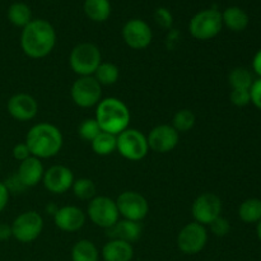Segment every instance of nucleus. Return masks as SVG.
<instances>
[{"instance_id":"14","label":"nucleus","mask_w":261,"mask_h":261,"mask_svg":"<svg viewBox=\"0 0 261 261\" xmlns=\"http://www.w3.org/2000/svg\"><path fill=\"white\" fill-rule=\"evenodd\" d=\"M180 134L173 129L172 125L162 124L153 127L147 137L148 147L155 153H168L177 145Z\"/></svg>"},{"instance_id":"11","label":"nucleus","mask_w":261,"mask_h":261,"mask_svg":"<svg viewBox=\"0 0 261 261\" xmlns=\"http://www.w3.org/2000/svg\"><path fill=\"white\" fill-rule=\"evenodd\" d=\"M116 205L120 216L134 222L143 221L149 212L147 199L137 191H124L120 194L116 199Z\"/></svg>"},{"instance_id":"16","label":"nucleus","mask_w":261,"mask_h":261,"mask_svg":"<svg viewBox=\"0 0 261 261\" xmlns=\"http://www.w3.org/2000/svg\"><path fill=\"white\" fill-rule=\"evenodd\" d=\"M8 112L18 121H30L35 119L38 112V103L28 93H17L8 101Z\"/></svg>"},{"instance_id":"9","label":"nucleus","mask_w":261,"mask_h":261,"mask_svg":"<svg viewBox=\"0 0 261 261\" xmlns=\"http://www.w3.org/2000/svg\"><path fill=\"white\" fill-rule=\"evenodd\" d=\"M43 228V219L37 212L28 211L19 214L12 223V234L17 241L30 244L38 239Z\"/></svg>"},{"instance_id":"30","label":"nucleus","mask_w":261,"mask_h":261,"mask_svg":"<svg viewBox=\"0 0 261 261\" xmlns=\"http://www.w3.org/2000/svg\"><path fill=\"white\" fill-rule=\"evenodd\" d=\"M71 189H73L74 195L81 200H92L96 196V185L89 178L82 177L78 180H74Z\"/></svg>"},{"instance_id":"41","label":"nucleus","mask_w":261,"mask_h":261,"mask_svg":"<svg viewBox=\"0 0 261 261\" xmlns=\"http://www.w3.org/2000/svg\"><path fill=\"white\" fill-rule=\"evenodd\" d=\"M256 234L259 237V240L261 241V219L257 222V226H256Z\"/></svg>"},{"instance_id":"6","label":"nucleus","mask_w":261,"mask_h":261,"mask_svg":"<svg viewBox=\"0 0 261 261\" xmlns=\"http://www.w3.org/2000/svg\"><path fill=\"white\" fill-rule=\"evenodd\" d=\"M120 154L129 161H140L148 154L147 137L137 129L127 127L117 135V148Z\"/></svg>"},{"instance_id":"35","label":"nucleus","mask_w":261,"mask_h":261,"mask_svg":"<svg viewBox=\"0 0 261 261\" xmlns=\"http://www.w3.org/2000/svg\"><path fill=\"white\" fill-rule=\"evenodd\" d=\"M250 97H251V103L261 111V78L252 83L250 88Z\"/></svg>"},{"instance_id":"25","label":"nucleus","mask_w":261,"mask_h":261,"mask_svg":"<svg viewBox=\"0 0 261 261\" xmlns=\"http://www.w3.org/2000/svg\"><path fill=\"white\" fill-rule=\"evenodd\" d=\"M92 149L98 155H109L114 153L117 148V137L101 132L91 142Z\"/></svg>"},{"instance_id":"17","label":"nucleus","mask_w":261,"mask_h":261,"mask_svg":"<svg viewBox=\"0 0 261 261\" xmlns=\"http://www.w3.org/2000/svg\"><path fill=\"white\" fill-rule=\"evenodd\" d=\"M54 222H55V226L61 231L76 232L86 223V214L78 206H61L54 216Z\"/></svg>"},{"instance_id":"39","label":"nucleus","mask_w":261,"mask_h":261,"mask_svg":"<svg viewBox=\"0 0 261 261\" xmlns=\"http://www.w3.org/2000/svg\"><path fill=\"white\" fill-rule=\"evenodd\" d=\"M252 69L261 78V48L255 54L254 59H252Z\"/></svg>"},{"instance_id":"22","label":"nucleus","mask_w":261,"mask_h":261,"mask_svg":"<svg viewBox=\"0 0 261 261\" xmlns=\"http://www.w3.org/2000/svg\"><path fill=\"white\" fill-rule=\"evenodd\" d=\"M83 10L89 19L102 23L109 19L112 9L110 0H84Z\"/></svg>"},{"instance_id":"38","label":"nucleus","mask_w":261,"mask_h":261,"mask_svg":"<svg viewBox=\"0 0 261 261\" xmlns=\"http://www.w3.org/2000/svg\"><path fill=\"white\" fill-rule=\"evenodd\" d=\"M10 237H13L12 226L5 223H0V241H7Z\"/></svg>"},{"instance_id":"26","label":"nucleus","mask_w":261,"mask_h":261,"mask_svg":"<svg viewBox=\"0 0 261 261\" xmlns=\"http://www.w3.org/2000/svg\"><path fill=\"white\" fill-rule=\"evenodd\" d=\"M239 216L245 223H257L261 219V199L245 200L239 208Z\"/></svg>"},{"instance_id":"33","label":"nucleus","mask_w":261,"mask_h":261,"mask_svg":"<svg viewBox=\"0 0 261 261\" xmlns=\"http://www.w3.org/2000/svg\"><path fill=\"white\" fill-rule=\"evenodd\" d=\"M154 20L160 27L165 30H171L173 24L172 13L167 8H157L154 12Z\"/></svg>"},{"instance_id":"31","label":"nucleus","mask_w":261,"mask_h":261,"mask_svg":"<svg viewBox=\"0 0 261 261\" xmlns=\"http://www.w3.org/2000/svg\"><path fill=\"white\" fill-rule=\"evenodd\" d=\"M101 127H99L98 122L96 119H86L81 122L78 127V134L82 139L87 140V142H92L97 135L101 133Z\"/></svg>"},{"instance_id":"21","label":"nucleus","mask_w":261,"mask_h":261,"mask_svg":"<svg viewBox=\"0 0 261 261\" xmlns=\"http://www.w3.org/2000/svg\"><path fill=\"white\" fill-rule=\"evenodd\" d=\"M222 22L232 32H242L249 25V15L242 8L228 7L222 13Z\"/></svg>"},{"instance_id":"7","label":"nucleus","mask_w":261,"mask_h":261,"mask_svg":"<svg viewBox=\"0 0 261 261\" xmlns=\"http://www.w3.org/2000/svg\"><path fill=\"white\" fill-rule=\"evenodd\" d=\"M87 214L96 226L105 229H109L110 227L114 226L120 218L116 201L107 196H94L89 201Z\"/></svg>"},{"instance_id":"8","label":"nucleus","mask_w":261,"mask_h":261,"mask_svg":"<svg viewBox=\"0 0 261 261\" xmlns=\"http://www.w3.org/2000/svg\"><path fill=\"white\" fill-rule=\"evenodd\" d=\"M70 94L76 106L88 109L99 103L102 98V86L93 75L79 76L71 86Z\"/></svg>"},{"instance_id":"28","label":"nucleus","mask_w":261,"mask_h":261,"mask_svg":"<svg viewBox=\"0 0 261 261\" xmlns=\"http://www.w3.org/2000/svg\"><path fill=\"white\" fill-rule=\"evenodd\" d=\"M229 86L232 89H250L254 83V76L246 68H234L228 75Z\"/></svg>"},{"instance_id":"4","label":"nucleus","mask_w":261,"mask_h":261,"mask_svg":"<svg viewBox=\"0 0 261 261\" xmlns=\"http://www.w3.org/2000/svg\"><path fill=\"white\" fill-rule=\"evenodd\" d=\"M102 63L101 51L94 43L83 42L76 45L69 55V65L79 76L93 75Z\"/></svg>"},{"instance_id":"3","label":"nucleus","mask_w":261,"mask_h":261,"mask_svg":"<svg viewBox=\"0 0 261 261\" xmlns=\"http://www.w3.org/2000/svg\"><path fill=\"white\" fill-rule=\"evenodd\" d=\"M130 111L126 105L119 98L110 97L99 101L96 110V121L102 132L119 135L129 127Z\"/></svg>"},{"instance_id":"34","label":"nucleus","mask_w":261,"mask_h":261,"mask_svg":"<svg viewBox=\"0 0 261 261\" xmlns=\"http://www.w3.org/2000/svg\"><path fill=\"white\" fill-rule=\"evenodd\" d=\"M229 99L237 107L247 106L249 103H251L250 89H232Z\"/></svg>"},{"instance_id":"42","label":"nucleus","mask_w":261,"mask_h":261,"mask_svg":"<svg viewBox=\"0 0 261 261\" xmlns=\"http://www.w3.org/2000/svg\"><path fill=\"white\" fill-rule=\"evenodd\" d=\"M46 2H51V0H46Z\"/></svg>"},{"instance_id":"10","label":"nucleus","mask_w":261,"mask_h":261,"mask_svg":"<svg viewBox=\"0 0 261 261\" xmlns=\"http://www.w3.org/2000/svg\"><path fill=\"white\" fill-rule=\"evenodd\" d=\"M208 242V232L205 226L196 222L188 223L177 236V247L182 254L196 255L203 251Z\"/></svg>"},{"instance_id":"27","label":"nucleus","mask_w":261,"mask_h":261,"mask_svg":"<svg viewBox=\"0 0 261 261\" xmlns=\"http://www.w3.org/2000/svg\"><path fill=\"white\" fill-rule=\"evenodd\" d=\"M93 76L101 86H112L119 81L120 70L115 64L101 63L94 71Z\"/></svg>"},{"instance_id":"29","label":"nucleus","mask_w":261,"mask_h":261,"mask_svg":"<svg viewBox=\"0 0 261 261\" xmlns=\"http://www.w3.org/2000/svg\"><path fill=\"white\" fill-rule=\"evenodd\" d=\"M195 115L191 110L184 109L180 110L175 114L172 120V126L176 132L180 134V133H188L189 130H191L195 125Z\"/></svg>"},{"instance_id":"18","label":"nucleus","mask_w":261,"mask_h":261,"mask_svg":"<svg viewBox=\"0 0 261 261\" xmlns=\"http://www.w3.org/2000/svg\"><path fill=\"white\" fill-rule=\"evenodd\" d=\"M43 173L45 170L41 160L31 155L30 158L20 162L17 171V177L24 188H33L40 181H42Z\"/></svg>"},{"instance_id":"40","label":"nucleus","mask_w":261,"mask_h":261,"mask_svg":"<svg viewBox=\"0 0 261 261\" xmlns=\"http://www.w3.org/2000/svg\"><path fill=\"white\" fill-rule=\"evenodd\" d=\"M58 211H59V208L55 205V204H48V205L46 206V212H47V213H50L51 216H55L56 212Z\"/></svg>"},{"instance_id":"36","label":"nucleus","mask_w":261,"mask_h":261,"mask_svg":"<svg viewBox=\"0 0 261 261\" xmlns=\"http://www.w3.org/2000/svg\"><path fill=\"white\" fill-rule=\"evenodd\" d=\"M31 155L32 154H31L30 149H28L25 143H18V144H15L14 148H13V157L17 161H19V162H23V161H25L27 158H30Z\"/></svg>"},{"instance_id":"20","label":"nucleus","mask_w":261,"mask_h":261,"mask_svg":"<svg viewBox=\"0 0 261 261\" xmlns=\"http://www.w3.org/2000/svg\"><path fill=\"white\" fill-rule=\"evenodd\" d=\"M101 255L103 261H132L134 256V249L129 242L121 240H110L102 247Z\"/></svg>"},{"instance_id":"13","label":"nucleus","mask_w":261,"mask_h":261,"mask_svg":"<svg viewBox=\"0 0 261 261\" xmlns=\"http://www.w3.org/2000/svg\"><path fill=\"white\" fill-rule=\"evenodd\" d=\"M122 38L130 48L143 50L152 42L153 32L145 20L134 18L127 20L122 27Z\"/></svg>"},{"instance_id":"24","label":"nucleus","mask_w":261,"mask_h":261,"mask_svg":"<svg viewBox=\"0 0 261 261\" xmlns=\"http://www.w3.org/2000/svg\"><path fill=\"white\" fill-rule=\"evenodd\" d=\"M99 252L89 240H79L71 249V261H98Z\"/></svg>"},{"instance_id":"2","label":"nucleus","mask_w":261,"mask_h":261,"mask_svg":"<svg viewBox=\"0 0 261 261\" xmlns=\"http://www.w3.org/2000/svg\"><path fill=\"white\" fill-rule=\"evenodd\" d=\"M24 143L33 157L38 160L51 158L61 150L63 135L55 125L40 122L31 127Z\"/></svg>"},{"instance_id":"5","label":"nucleus","mask_w":261,"mask_h":261,"mask_svg":"<svg viewBox=\"0 0 261 261\" xmlns=\"http://www.w3.org/2000/svg\"><path fill=\"white\" fill-rule=\"evenodd\" d=\"M223 27L222 13L217 8H208L196 13L189 23V32L194 38L208 41L219 35Z\"/></svg>"},{"instance_id":"32","label":"nucleus","mask_w":261,"mask_h":261,"mask_svg":"<svg viewBox=\"0 0 261 261\" xmlns=\"http://www.w3.org/2000/svg\"><path fill=\"white\" fill-rule=\"evenodd\" d=\"M209 227H211L212 233L217 237L227 236V234L229 233V231H231V224H229L228 219L224 218V217L222 216H219L218 218L214 219V221L209 224Z\"/></svg>"},{"instance_id":"1","label":"nucleus","mask_w":261,"mask_h":261,"mask_svg":"<svg viewBox=\"0 0 261 261\" xmlns=\"http://www.w3.org/2000/svg\"><path fill=\"white\" fill-rule=\"evenodd\" d=\"M55 43V28L48 20L32 19L22 30L20 47L28 58H45L54 50Z\"/></svg>"},{"instance_id":"19","label":"nucleus","mask_w":261,"mask_h":261,"mask_svg":"<svg viewBox=\"0 0 261 261\" xmlns=\"http://www.w3.org/2000/svg\"><path fill=\"white\" fill-rule=\"evenodd\" d=\"M107 236L110 237V240H121V241L133 244L142 236V226L139 222L119 219L114 226L107 229Z\"/></svg>"},{"instance_id":"15","label":"nucleus","mask_w":261,"mask_h":261,"mask_svg":"<svg viewBox=\"0 0 261 261\" xmlns=\"http://www.w3.org/2000/svg\"><path fill=\"white\" fill-rule=\"evenodd\" d=\"M42 182L46 190L50 193L64 194L73 186L74 175L70 168L61 165H55L45 171Z\"/></svg>"},{"instance_id":"37","label":"nucleus","mask_w":261,"mask_h":261,"mask_svg":"<svg viewBox=\"0 0 261 261\" xmlns=\"http://www.w3.org/2000/svg\"><path fill=\"white\" fill-rule=\"evenodd\" d=\"M9 189L7 188V185L3 182H0V213L5 209V206L8 205V201H9Z\"/></svg>"},{"instance_id":"12","label":"nucleus","mask_w":261,"mask_h":261,"mask_svg":"<svg viewBox=\"0 0 261 261\" xmlns=\"http://www.w3.org/2000/svg\"><path fill=\"white\" fill-rule=\"evenodd\" d=\"M222 213V200L213 193H204L194 200L191 214L196 223L209 226Z\"/></svg>"},{"instance_id":"23","label":"nucleus","mask_w":261,"mask_h":261,"mask_svg":"<svg viewBox=\"0 0 261 261\" xmlns=\"http://www.w3.org/2000/svg\"><path fill=\"white\" fill-rule=\"evenodd\" d=\"M8 19L13 25L19 28H24L32 20V10L25 3L17 2L13 3L8 8Z\"/></svg>"}]
</instances>
